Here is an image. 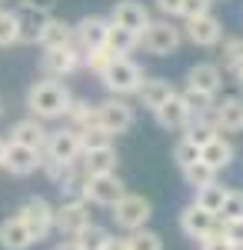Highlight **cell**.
I'll return each mask as SVG.
<instances>
[{
    "instance_id": "cell-14",
    "label": "cell",
    "mask_w": 243,
    "mask_h": 250,
    "mask_svg": "<svg viewBox=\"0 0 243 250\" xmlns=\"http://www.w3.org/2000/svg\"><path fill=\"white\" fill-rule=\"evenodd\" d=\"M110 23L123 27V30H133V34H143L150 27V10L140 3V0H117L110 10Z\"/></svg>"
},
{
    "instance_id": "cell-10",
    "label": "cell",
    "mask_w": 243,
    "mask_h": 250,
    "mask_svg": "<svg viewBox=\"0 0 243 250\" xmlns=\"http://www.w3.org/2000/svg\"><path fill=\"white\" fill-rule=\"evenodd\" d=\"M183 90H193V94L200 97H213L220 94V87H223V74H220V63H210V60H203V63H193L187 70V77H183Z\"/></svg>"
},
{
    "instance_id": "cell-41",
    "label": "cell",
    "mask_w": 243,
    "mask_h": 250,
    "mask_svg": "<svg viewBox=\"0 0 243 250\" xmlns=\"http://www.w3.org/2000/svg\"><path fill=\"white\" fill-rule=\"evenodd\" d=\"M200 250H237V247L226 240L223 233H210V237H203V240H200Z\"/></svg>"
},
{
    "instance_id": "cell-25",
    "label": "cell",
    "mask_w": 243,
    "mask_h": 250,
    "mask_svg": "<svg viewBox=\"0 0 243 250\" xmlns=\"http://www.w3.org/2000/svg\"><path fill=\"white\" fill-rule=\"evenodd\" d=\"M80 164L87 173H117V164L120 157L113 147H97V150H83L80 154Z\"/></svg>"
},
{
    "instance_id": "cell-40",
    "label": "cell",
    "mask_w": 243,
    "mask_h": 250,
    "mask_svg": "<svg viewBox=\"0 0 243 250\" xmlns=\"http://www.w3.org/2000/svg\"><path fill=\"white\" fill-rule=\"evenodd\" d=\"M210 3H213V0H183L180 17H183V20H193V17H200V14H210Z\"/></svg>"
},
{
    "instance_id": "cell-30",
    "label": "cell",
    "mask_w": 243,
    "mask_h": 250,
    "mask_svg": "<svg viewBox=\"0 0 243 250\" xmlns=\"http://www.w3.org/2000/svg\"><path fill=\"white\" fill-rule=\"evenodd\" d=\"M183 180H187L190 190H200V187H206V184H213L217 180V170L213 167H206L203 160H197V164H190V167H183Z\"/></svg>"
},
{
    "instance_id": "cell-47",
    "label": "cell",
    "mask_w": 243,
    "mask_h": 250,
    "mask_svg": "<svg viewBox=\"0 0 243 250\" xmlns=\"http://www.w3.org/2000/svg\"><path fill=\"white\" fill-rule=\"evenodd\" d=\"M3 157H7V140L0 137V170H3Z\"/></svg>"
},
{
    "instance_id": "cell-33",
    "label": "cell",
    "mask_w": 243,
    "mask_h": 250,
    "mask_svg": "<svg viewBox=\"0 0 243 250\" xmlns=\"http://www.w3.org/2000/svg\"><path fill=\"white\" fill-rule=\"evenodd\" d=\"M113 57H117V54H113L110 47L103 43V47H94V50H83V67H87V70H94L97 77H100V74L110 67Z\"/></svg>"
},
{
    "instance_id": "cell-23",
    "label": "cell",
    "mask_w": 243,
    "mask_h": 250,
    "mask_svg": "<svg viewBox=\"0 0 243 250\" xmlns=\"http://www.w3.org/2000/svg\"><path fill=\"white\" fill-rule=\"evenodd\" d=\"M50 14H40V10H17V43H40V34L47 27Z\"/></svg>"
},
{
    "instance_id": "cell-8",
    "label": "cell",
    "mask_w": 243,
    "mask_h": 250,
    "mask_svg": "<svg viewBox=\"0 0 243 250\" xmlns=\"http://www.w3.org/2000/svg\"><path fill=\"white\" fill-rule=\"evenodd\" d=\"M97 124L107 134H127L133 124H137V114H133V107L123 97H110V100H100L97 104Z\"/></svg>"
},
{
    "instance_id": "cell-12",
    "label": "cell",
    "mask_w": 243,
    "mask_h": 250,
    "mask_svg": "<svg viewBox=\"0 0 243 250\" xmlns=\"http://www.w3.org/2000/svg\"><path fill=\"white\" fill-rule=\"evenodd\" d=\"M80 134L74 127H63V130H50L47 134V147H43V157L47 160H57V164H74L80 160Z\"/></svg>"
},
{
    "instance_id": "cell-32",
    "label": "cell",
    "mask_w": 243,
    "mask_h": 250,
    "mask_svg": "<svg viewBox=\"0 0 243 250\" xmlns=\"http://www.w3.org/2000/svg\"><path fill=\"white\" fill-rule=\"evenodd\" d=\"M80 134V150H97V147H113V134H107L100 124H90V127H83V130H77Z\"/></svg>"
},
{
    "instance_id": "cell-27",
    "label": "cell",
    "mask_w": 243,
    "mask_h": 250,
    "mask_svg": "<svg viewBox=\"0 0 243 250\" xmlns=\"http://www.w3.org/2000/svg\"><path fill=\"white\" fill-rule=\"evenodd\" d=\"M103 43L110 47L117 57H130V50H137V47H140V34H133V30H123V27L110 23V27H107V40H103Z\"/></svg>"
},
{
    "instance_id": "cell-21",
    "label": "cell",
    "mask_w": 243,
    "mask_h": 250,
    "mask_svg": "<svg viewBox=\"0 0 243 250\" xmlns=\"http://www.w3.org/2000/svg\"><path fill=\"white\" fill-rule=\"evenodd\" d=\"M213 124L226 134L243 130V97H223L220 104H213Z\"/></svg>"
},
{
    "instance_id": "cell-6",
    "label": "cell",
    "mask_w": 243,
    "mask_h": 250,
    "mask_svg": "<svg viewBox=\"0 0 243 250\" xmlns=\"http://www.w3.org/2000/svg\"><path fill=\"white\" fill-rule=\"evenodd\" d=\"M54 204L47 200V197H27L23 204H20L17 217L27 224V230L34 233V240H43V237H50V230H54Z\"/></svg>"
},
{
    "instance_id": "cell-46",
    "label": "cell",
    "mask_w": 243,
    "mask_h": 250,
    "mask_svg": "<svg viewBox=\"0 0 243 250\" xmlns=\"http://www.w3.org/2000/svg\"><path fill=\"white\" fill-rule=\"evenodd\" d=\"M233 77H237V83H240V87H243V60H240V63H237V67H233Z\"/></svg>"
},
{
    "instance_id": "cell-5",
    "label": "cell",
    "mask_w": 243,
    "mask_h": 250,
    "mask_svg": "<svg viewBox=\"0 0 243 250\" xmlns=\"http://www.w3.org/2000/svg\"><path fill=\"white\" fill-rule=\"evenodd\" d=\"M110 217L120 230L133 233V230H140V227H147V220L153 217V204H150L147 197H140V193H123L110 207Z\"/></svg>"
},
{
    "instance_id": "cell-44",
    "label": "cell",
    "mask_w": 243,
    "mask_h": 250,
    "mask_svg": "<svg viewBox=\"0 0 243 250\" xmlns=\"http://www.w3.org/2000/svg\"><path fill=\"white\" fill-rule=\"evenodd\" d=\"M103 250H130V244H127V237H110Z\"/></svg>"
},
{
    "instance_id": "cell-4",
    "label": "cell",
    "mask_w": 243,
    "mask_h": 250,
    "mask_svg": "<svg viewBox=\"0 0 243 250\" xmlns=\"http://www.w3.org/2000/svg\"><path fill=\"white\" fill-rule=\"evenodd\" d=\"M123 193H127V184L117 173H87V180L80 187V197L90 207H113Z\"/></svg>"
},
{
    "instance_id": "cell-16",
    "label": "cell",
    "mask_w": 243,
    "mask_h": 250,
    "mask_svg": "<svg viewBox=\"0 0 243 250\" xmlns=\"http://www.w3.org/2000/svg\"><path fill=\"white\" fill-rule=\"evenodd\" d=\"M40 164H43V154L40 150H30V147H20V144H10L7 140L3 170H10L14 177H30V173L40 170Z\"/></svg>"
},
{
    "instance_id": "cell-1",
    "label": "cell",
    "mask_w": 243,
    "mask_h": 250,
    "mask_svg": "<svg viewBox=\"0 0 243 250\" xmlns=\"http://www.w3.org/2000/svg\"><path fill=\"white\" fill-rule=\"evenodd\" d=\"M70 104H74L70 87L54 80V77L34 80L27 87V110H30V117H37V120H60V117H67Z\"/></svg>"
},
{
    "instance_id": "cell-15",
    "label": "cell",
    "mask_w": 243,
    "mask_h": 250,
    "mask_svg": "<svg viewBox=\"0 0 243 250\" xmlns=\"http://www.w3.org/2000/svg\"><path fill=\"white\" fill-rule=\"evenodd\" d=\"M107 27H110V20L107 17H80L74 23V43L80 50H94V47H103V40H107Z\"/></svg>"
},
{
    "instance_id": "cell-37",
    "label": "cell",
    "mask_w": 243,
    "mask_h": 250,
    "mask_svg": "<svg viewBox=\"0 0 243 250\" xmlns=\"http://www.w3.org/2000/svg\"><path fill=\"white\" fill-rule=\"evenodd\" d=\"M173 160H177V167L183 170V167H190V164H197V160H200V147H197V144H190L187 137H180V140L173 144Z\"/></svg>"
},
{
    "instance_id": "cell-36",
    "label": "cell",
    "mask_w": 243,
    "mask_h": 250,
    "mask_svg": "<svg viewBox=\"0 0 243 250\" xmlns=\"http://www.w3.org/2000/svg\"><path fill=\"white\" fill-rule=\"evenodd\" d=\"M220 224H226V220H243V190H226V200L223 207H220Z\"/></svg>"
},
{
    "instance_id": "cell-31",
    "label": "cell",
    "mask_w": 243,
    "mask_h": 250,
    "mask_svg": "<svg viewBox=\"0 0 243 250\" xmlns=\"http://www.w3.org/2000/svg\"><path fill=\"white\" fill-rule=\"evenodd\" d=\"M110 237H113V233L107 230V227H100V224H90V227H83V230L77 233L74 240H77V244H80L83 250H103Z\"/></svg>"
},
{
    "instance_id": "cell-13",
    "label": "cell",
    "mask_w": 243,
    "mask_h": 250,
    "mask_svg": "<svg viewBox=\"0 0 243 250\" xmlns=\"http://www.w3.org/2000/svg\"><path fill=\"white\" fill-rule=\"evenodd\" d=\"M183 40H190L193 47H217L223 40V23H220V17H213V14H200V17L187 20Z\"/></svg>"
},
{
    "instance_id": "cell-7",
    "label": "cell",
    "mask_w": 243,
    "mask_h": 250,
    "mask_svg": "<svg viewBox=\"0 0 243 250\" xmlns=\"http://www.w3.org/2000/svg\"><path fill=\"white\" fill-rule=\"evenodd\" d=\"M90 224H94V213H90V204L83 197H70L54 210V230H60L63 237H77Z\"/></svg>"
},
{
    "instance_id": "cell-43",
    "label": "cell",
    "mask_w": 243,
    "mask_h": 250,
    "mask_svg": "<svg viewBox=\"0 0 243 250\" xmlns=\"http://www.w3.org/2000/svg\"><path fill=\"white\" fill-rule=\"evenodd\" d=\"M23 10H40V14H50L57 7V0H20Z\"/></svg>"
},
{
    "instance_id": "cell-9",
    "label": "cell",
    "mask_w": 243,
    "mask_h": 250,
    "mask_svg": "<svg viewBox=\"0 0 243 250\" xmlns=\"http://www.w3.org/2000/svg\"><path fill=\"white\" fill-rule=\"evenodd\" d=\"M83 67V50L80 47H54V50H43V57H40V70L47 74V77L54 80H63L70 77L74 70Z\"/></svg>"
},
{
    "instance_id": "cell-48",
    "label": "cell",
    "mask_w": 243,
    "mask_h": 250,
    "mask_svg": "<svg viewBox=\"0 0 243 250\" xmlns=\"http://www.w3.org/2000/svg\"><path fill=\"white\" fill-rule=\"evenodd\" d=\"M0 117H3V104H0Z\"/></svg>"
},
{
    "instance_id": "cell-35",
    "label": "cell",
    "mask_w": 243,
    "mask_h": 250,
    "mask_svg": "<svg viewBox=\"0 0 243 250\" xmlns=\"http://www.w3.org/2000/svg\"><path fill=\"white\" fill-rule=\"evenodd\" d=\"M217 47H220V60H223L226 70H233L243 60V37H223Z\"/></svg>"
},
{
    "instance_id": "cell-38",
    "label": "cell",
    "mask_w": 243,
    "mask_h": 250,
    "mask_svg": "<svg viewBox=\"0 0 243 250\" xmlns=\"http://www.w3.org/2000/svg\"><path fill=\"white\" fill-rule=\"evenodd\" d=\"M17 43V10H0V47Z\"/></svg>"
},
{
    "instance_id": "cell-24",
    "label": "cell",
    "mask_w": 243,
    "mask_h": 250,
    "mask_svg": "<svg viewBox=\"0 0 243 250\" xmlns=\"http://www.w3.org/2000/svg\"><path fill=\"white\" fill-rule=\"evenodd\" d=\"M40 47L43 50H54V47H74V23L60 17H50L43 34H40Z\"/></svg>"
},
{
    "instance_id": "cell-3",
    "label": "cell",
    "mask_w": 243,
    "mask_h": 250,
    "mask_svg": "<svg viewBox=\"0 0 243 250\" xmlns=\"http://www.w3.org/2000/svg\"><path fill=\"white\" fill-rule=\"evenodd\" d=\"M180 43H183V30L180 27H173L167 20H150V27L140 34V47L153 54V57H173L177 50H180Z\"/></svg>"
},
{
    "instance_id": "cell-18",
    "label": "cell",
    "mask_w": 243,
    "mask_h": 250,
    "mask_svg": "<svg viewBox=\"0 0 243 250\" xmlns=\"http://www.w3.org/2000/svg\"><path fill=\"white\" fill-rule=\"evenodd\" d=\"M173 94H177V87H173L167 77H143L140 90H137V100H140V107H147L150 114H153V110H157L160 104H167Z\"/></svg>"
},
{
    "instance_id": "cell-19",
    "label": "cell",
    "mask_w": 243,
    "mask_h": 250,
    "mask_svg": "<svg viewBox=\"0 0 243 250\" xmlns=\"http://www.w3.org/2000/svg\"><path fill=\"white\" fill-rule=\"evenodd\" d=\"M153 117H157V124H160L163 130H183L190 124V107L180 94H173L167 104H160V107L153 110Z\"/></svg>"
},
{
    "instance_id": "cell-17",
    "label": "cell",
    "mask_w": 243,
    "mask_h": 250,
    "mask_svg": "<svg viewBox=\"0 0 243 250\" xmlns=\"http://www.w3.org/2000/svg\"><path fill=\"white\" fill-rule=\"evenodd\" d=\"M47 134H50V130L43 127V120L27 117V120H17V124L10 127V144H20V147H30V150H40V154H43Z\"/></svg>"
},
{
    "instance_id": "cell-29",
    "label": "cell",
    "mask_w": 243,
    "mask_h": 250,
    "mask_svg": "<svg viewBox=\"0 0 243 250\" xmlns=\"http://www.w3.org/2000/svg\"><path fill=\"white\" fill-rule=\"evenodd\" d=\"M67 120H70L74 130H83V127L97 124V104H90V100H77L74 97V104H70V110H67Z\"/></svg>"
},
{
    "instance_id": "cell-34",
    "label": "cell",
    "mask_w": 243,
    "mask_h": 250,
    "mask_svg": "<svg viewBox=\"0 0 243 250\" xmlns=\"http://www.w3.org/2000/svg\"><path fill=\"white\" fill-rule=\"evenodd\" d=\"M127 244H130V250H163V237H160L157 230L140 227V230L127 233Z\"/></svg>"
},
{
    "instance_id": "cell-45",
    "label": "cell",
    "mask_w": 243,
    "mask_h": 250,
    "mask_svg": "<svg viewBox=\"0 0 243 250\" xmlns=\"http://www.w3.org/2000/svg\"><path fill=\"white\" fill-rule=\"evenodd\" d=\"M54 250H83V247H80V244H77L74 237H70V240H60V244H57Z\"/></svg>"
},
{
    "instance_id": "cell-42",
    "label": "cell",
    "mask_w": 243,
    "mask_h": 250,
    "mask_svg": "<svg viewBox=\"0 0 243 250\" xmlns=\"http://www.w3.org/2000/svg\"><path fill=\"white\" fill-rule=\"evenodd\" d=\"M153 3L163 17H180V7H183V0H153Z\"/></svg>"
},
{
    "instance_id": "cell-20",
    "label": "cell",
    "mask_w": 243,
    "mask_h": 250,
    "mask_svg": "<svg viewBox=\"0 0 243 250\" xmlns=\"http://www.w3.org/2000/svg\"><path fill=\"white\" fill-rule=\"evenodd\" d=\"M34 244H37L34 233L27 230V224L20 220L17 213L7 217V220H0V247L3 250H30Z\"/></svg>"
},
{
    "instance_id": "cell-2",
    "label": "cell",
    "mask_w": 243,
    "mask_h": 250,
    "mask_svg": "<svg viewBox=\"0 0 243 250\" xmlns=\"http://www.w3.org/2000/svg\"><path fill=\"white\" fill-rule=\"evenodd\" d=\"M100 83L107 87L110 97H130V94H137L140 83H143V67L133 63L130 57H113L110 67L100 74Z\"/></svg>"
},
{
    "instance_id": "cell-22",
    "label": "cell",
    "mask_w": 243,
    "mask_h": 250,
    "mask_svg": "<svg viewBox=\"0 0 243 250\" xmlns=\"http://www.w3.org/2000/svg\"><path fill=\"white\" fill-rule=\"evenodd\" d=\"M233 157H237V150H233V144L226 140V137H213L210 144H203L200 147V160H203L206 167H213V170L220 173V170H226L230 164H233Z\"/></svg>"
},
{
    "instance_id": "cell-11",
    "label": "cell",
    "mask_w": 243,
    "mask_h": 250,
    "mask_svg": "<svg viewBox=\"0 0 243 250\" xmlns=\"http://www.w3.org/2000/svg\"><path fill=\"white\" fill-rule=\"evenodd\" d=\"M180 230L187 233L190 240H203L210 233H220V217L203 210L200 204H187L180 210Z\"/></svg>"
},
{
    "instance_id": "cell-28",
    "label": "cell",
    "mask_w": 243,
    "mask_h": 250,
    "mask_svg": "<svg viewBox=\"0 0 243 250\" xmlns=\"http://www.w3.org/2000/svg\"><path fill=\"white\" fill-rule=\"evenodd\" d=\"M197 197H193V204H200L203 210L210 213H220V207H223V200H226V187L223 184H206V187H200V190H193Z\"/></svg>"
},
{
    "instance_id": "cell-26",
    "label": "cell",
    "mask_w": 243,
    "mask_h": 250,
    "mask_svg": "<svg viewBox=\"0 0 243 250\" xmlns=\"http://www.w3.org/2000/svg\"><path fill=\"white\" fill-rule=\"evenodd\" d=\"M217 134H220V130H217V124H213V110H210V114H200V117H190V124L183 127V137H187L190 144H197V147L210 144Z\"/></svg>"
},
{
    "instance_id": "cell-39",
    "label": "cell",
    "mask_w": 243,
    "mask_h": 250,
    "mask_svg": "<svg viewBox=\"0 0 243 250\" xmlns=\"http://www.w3.org/2000/svg\"><path fill=\"white\" fill-rule=\"evenodd\" d=\"M220 233H223L237 250H243V220H226V224H220Z\"/></svg>"
}]
</instances>
